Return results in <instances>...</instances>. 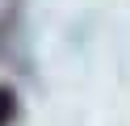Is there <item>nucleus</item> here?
Instances as JSON below:
<instances>
[{
  "mask_svg": "<svg viewBox=\"0 0 130 126\" xmlns=\"http://www.w3.org/2000/svg\"><path fill=\"white\" fill-rule=\"evenodd\" d=\"M13 118H17V92L9 84H0V126H9Z\"/></svg>",
  "mask_w": 130,
  "mask_h": 126,
  "instance_id": "obj_1",
  "label": "nucleus"
}]
</instances>
